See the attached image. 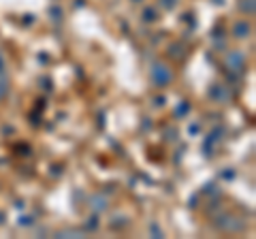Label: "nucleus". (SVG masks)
<instances>
[{"mask_svg": "<svg viewBox=\"0 0 256 239\" xmlns=\"http://www.w3.org/2000/svg\"><path fill=\"white\" fill-rule=\"evenodd\" d=\"M152 82L154 86H166L171 82V70L164 64H154L152 66Z\"/></svg>", "mask_w": 256, "mask_h": 239, "instance_id": "obj_1", "label": "nucleus"}, {"mask_svg": "<svg viewBox=\"0 0 256 239\" xmlns=\"http://www.w3.org/2000/svg\"><path fill=\"white\" fill-rule=\"evenodd\" d=\"M212 96H214V100H218V102H226L230 94H228V90L222 84H216L212 88Z\"/></svg>", "mask_w": 256, "mask_h": 239, "instance_id": "obj_2", "label": "nucleus"}, {"mask_svg": "<svg viewBox=\"0 0 256 239\" xmlns=\"http://www.w3.org/2000/svg\"><path fill=\"white\" fill-rule=\"evenodd\" d=\"M226 62H228V66H230V68L242 70V68H244V54L230 52V54H228V58H226Z\"/></svg>", "mask_w": 256, "mask_h": 239, "instance_id": "obj_3", "label": "nucleus"}, {"mask_svg": "<svg viewBox=\"0 0 256 239\" xmlns=\"http://www.w3.org/2000/svg\"><path fill=\"white\" fill-rule=\"evenodd\" d=\"M250 24H248V22H237L235 24V26H233V34L237 36V38H244V36H248V34H250Z\"/></svg>", "mask_w": 256, "mask_h": 239, "instance_id": "obj_4", "label": "nucleus"}, {"mask_svg": "<svg viewBox=\"0 0 256 239\" xmlns=\"http://www.w3.org/2000/svg\"><path fill=\"white\" fill-rule=\"evenodd\" d=\"M239 9H242V13L252 15L254 13V0H242V2H239Z\"/></svg>", "mask_w": 256, "mask_h": 239, "instance_id": "obj_5", "label": "nucleus"}, {"mask_svg": "<svg viewBox=\"0 0 256 239\" xmlns=\"http://www.w3.org/2000/svg\"><path fill=\"white\" fill-rule=\"evenodd\" d=\"M92 203H96V210H105V207H107L105 196H96V198H92Z\"/></svg>", "mask_w": 256, "mask_h": 239, "instance_id": "obj_6", "label": "nucleus"}, {"mask_svg": "<svg viewBox=\"0 0 256 239\" xmlns=\"http://www.w3.org/2000/svg\"><path fill=\"white\" fill-rule=\"evenodd\" d=\"M143 20H148V22H154V20H156V11H154V9H148V11H143Z\"/></svg>", "mask_w": 256, "mask_h": 239, "instance_id": "obj_7", "label": "nucleus"}, {"mask_svg": "<svg viewBox=\"0 0 256 239\" xmlns=\"http://www.w3.org/2000/svg\"><path fill=\"white\" fill-rule=\"evenodd\" d=\"M160 2H162V4L166 6V9H171V6L175 4V0H160Z\"/></svg>", "mask_w": 256, "mask_h": 239, "instance_id": "obj_8", "label": "nucleus"}, {"mask_svg": "<svg viewBox=\"0 0 256 239\" xmlns=\"http://www.w3.org/2000/svg\"><path fill=\"white\" fill-rule=\"evenodd\" d=\"M134 2H139V0H134Z\"/></svg>", "mask_w": 256, "mask_h": 239, "instance_id": "obj_9", "label": "nucleus"}]
</instances>
